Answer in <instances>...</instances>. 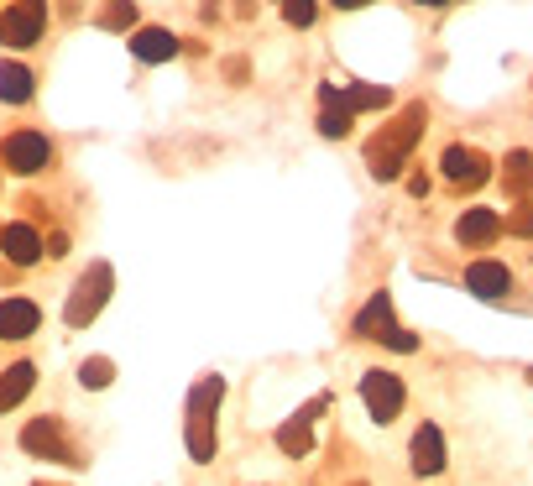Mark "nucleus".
<instances>
[{
	"instance_id": "1",
	"label": "nucleus",
	"mask_w": 533,
	"mask_h": 486,
	"mask_svg": "<svg viewBox=\"0 0 533 486\" xmlns=\"http://www.w3.org/2000/svg\"><path fill=\"white\" fill-rule=\"evenodd\" d=\"M424 126H429V110H424V105H403V110L372 136V142H366V168H372L377 178H398L403 162L413 157V147H419Z\"/></svg>"
},
{
	"instance_id": "2",
	"label": "nucleus",
	"mask_w": 533,
	"mask_h": 486,
	"mask_svg": "<svg viewBox=\"0 0 533 486\" xmlns=\"http://www.w3.org/2000/svg\"><path fill=\"white\" fill-rule=\"evenodd\" d=\"M220 398H225V382L210 372L204 382H194L189 392V424H183V439H189V455L199 466L215 460V413H220Z\"/></svg>"
},
{
	"instance_id": "3",
	"label": "nucleus",
	"mask_w": 533,
	"mask_h": 486,
	"mask_svg": "<svg viewBox=\"0 0 533 486\" xmlns=\"http://www.w3.org/2000/svg\"><path fill=\"white\" fill-rule=\"evenodd\" d=\"M110 283H115V272H110V262H95L79 283H74V293H68V309H63V319H68V330H84L89 319H95L100 309H105V298H110Z\"/></svg>"
},
{
	"instance_id": "4",
	"label": "nucleus",
	"mask_w": 533,
	"mask_h": 486,
	"mask_svg": "<svg viewBox=\"0 0 533 486\" xmlns=\"http://www.w3.org/2000/svg\"><path fill=\"white\" fill-rule=\"evenodd\" d=\"M356 335H366V340H387L392 351H419V340L403 335L398 324H392V298H387V293L366 298V309L356 314Z\"/></svg>"
},
{
	"instance_id": "5",
	"label": "nucleus",
	"mask_w": 533,
	"mask_h": 486,
	"mask_svg": "<svg viewBox=\"0 0 533 486\" xmlns=\"http://www.w3.org/2000/svg\"><path fill=\"white\" fill-rule=\"evenodd\" d=\"M0 162H6L11 173H37L53 162V142L42 131H11L6 142H0Z\"/></svg>"
},
{
	"instance_id": "6",
	"label": "nucleus",
	"mask_w": 533,
	"mask_h": 486,
	"mask_svg": "<svg viewBox=\"0 0 533 486\" xmlns=\"http://www.w3.org/2000/svg\"><path fill=\"white\" fill-rule=\"evenodd\" d=\"M21 445H27V455H42V460H63V466H79V450H74V439L63 434L58 419H37L21 429Z\"/></svg>"
},
{
	"instance_id": "7",
	"label": "nucleus",
	"mask_w": 533,
	"mask_h": 486,
	"mask_svg": "<svg viewBox=\"0 0 533 486\" xmlns=\"http://www.w3.org/2000/svg\"><path fill=\"white\" fill-rule=\"evenodd\" d=\"M439 173H445V183H455V189H481V183L492 178V157L455 142V147H445V157H439Z\"/></svg>"
},
{
	"instance_id": "8",
	"label": "nucleus",
	"mask_w": 533,
	"mask_h": 486,
	"mask_svg": "<svg viewBox=\"0 0 533 486\" xmlns=\"http://www.w3.org/2000/svg\"><path fill=\"white\" fill-rule=\"evenodd\" d=\"M361 403H366V413H372L377 424H392L403 413V382L392 372H366L361 377Z\"/></svg>"
},
{
	"instance_id": "9",
	"label": "nucleus",
	"mask_w": 533,
	"mask_h": 486,
	"mask_svg": "<svg viewBox=\"0 0 533 486\" xmlns=\"http://www.w3.org/2000/svg\"><path fill=\"white\" fill-rule=\"evenodd\" d=\"M42 27H48V11L42 6H11L0 11V42H11V48H32V42H42Z\"/></svg>"
},
{
	"instance_id": "10",
	"label": "nucleus",
	"mask_w": 533,
	"mask_h": 486,
	"mask_svg": "<svg viewBox=\"0 0 533 486\" xmlns=\"http://www.w3.org/2000/svg\"><path fill=\"white\" fill-rule=\"evenodd\" d=\"M42 324V309L32 298H0V340H27Z\"/></svg>"
},
{
	"instance_id": "11",
	"label": "nucleus",
	"mask_w": 533,
	"mask_h": 486,
	"mask_svg": "<svg viewBox=\"0 0 533 486\" xmlns=\"http://www.w3.org/2000/svg\"><path fill=\"white\" fill-rule=\"evenodd\" d=\"M497 236H502V215L486 210V204L466 210V215H460V225H455V241L460 246H492Z\"/></svg>"
},
{
	"instance_id": "12",
	"label": "nucleus",
	"mask_w": 533,
	"mask_h": 486,
	"mask_svg": "<svg viewBox=\"0 0 533 486\" xmlns=\"http://www.w3.org/2000/svg\"><path fill=\"white\" fill-rule=\"evenodd\" d=\"M413 471L419 476H439L445 471V434H439L434 424H419V434H413Z\"/></svg>"
},
{
	"instance_id": "13",
	"label": "nucleus",
	"mask_w": 533,
	"mask_h": 486,
	"mask_svg": "<svg viewBox=\"0 0 533 486\" xmlns=\"http://www.w3.org/2000/svg\"><path fill=\"white\" fill-rule=\"evenodd\" d=\"M466 288L476 298H502L507 288H513V272H507L502 262H471L466 267Z\"/></svg>"
},
{
	"instance_id": "14",
	"label": "nucleus",
	"mask_w": 533,
	"mask_h": 486,
	"mask_svg": "<svg viewBox=\"0 0 533 486\" xmlns=\"http://www.w3.org/2000/svg\"><path fill=\"white\" fill-rule=\"evenodd\" d=\"M131 53H136V63H168L178 53V37L168 27H142L131 37Z\"/></svg>"
},
{
	"instance_id": "15",
	"label": "nucleus",
	"mask_w": 533,
	"mask_h": 486,
	"mask_svg": "<svg viewBox=\"0 0 533 486\" xmlns=\"http://www.w3.org/2000/svg\"><path fill=\"white\" fill-rule=\"evenodd\" d=\"M0 251H6L16 267H32L42 257V241H37L32 225H6V230H0Z\"/></svg>"
},
{
	"instance_id": "16",
	"label": "nucleus",
	"mask_w": 533,
	"mask_h": 486,
	"mask_svg": "<svg viewBox=\"0 0 533 486\" xmlns=\"http://www.w3.org/2000/svg\"><path fill=\"white\" fill-rule=\"evenodd\" d=\"M32 382H37V366H32V361H16V366H6V372H0V413H11L21 398H27Z\"/></svg>"
},
{
	"instance_id": "17",
	"label": "nucleus",
	"mask_w": 533,
	"mask_h": 486,
	"mask_svg": "<svg viewBox=\"0 0 533 486\" xmlns=\"http://www.w3.org/2000/svg\"><path fill=\"white\" fill-rule=\"evenodd\" d=\"M32 68L27 63H0V105H27L32 100Z\"/></svg>"
},
{
	"instance_id": "18",
	"label": "nucleus",
	"mask_w": 533,
	"mask_h": 486,
	"mask_svg": "<svg viewBox=\"0 0 533 486\" xmlns=\"http://www.w3.org/2000/svg\"><path fill=\"white\" fill-rule=\"evenodd\" d=\"M351 105H345L340 95H335V89H324V110H319V136H345V131H351Z\"/></svg>"
},
{
	"instance_id": "19",
	"label": "nucleus",
	"mask_w": 533,
	"mask_h": 486,
	"mask_svg": "<svg viewBox=\"0 0 533 486\" xmlns=\"http://www.w3.org/2000/svg\"><path fill=\"white\" fill-rule=\"evenodd\" d=\"M277 445H283L288 455H309L314 450V419H304V413H293V419L277 429Z\"/></svg>"
},
{
	"instance_id": "20",
	"label": "nucleus",
	"mask_w": 533,
	"mask_h": 486,
	"mask_svg": "<svg viewBox=\"0 0 533 486\" xmlns=\"http://www.w3.org/2000/svg\"><path fill=\"white\" fill-rule=\"evenodd\" d=\"M502 183H507L518 199H528V194H533V152H513V157H507V162H502Z\"/></svg>"
},
{
	"instance_id": "21",
	"label": "nucleus",
	"mask_w": 533,
	"mask_h": 486,
	"mask_svg": "<svg viewBox=\"0 0 533 486\" xmlns=\"http://www.w3.org/2000/svg\"><path fill=\"white\" fill-rule=\"evenodd\" d=\"M340 100L351 105V110H382L387 105V89L382 84H356V89H345Z\"/></svg>"
},
{
	"instance_id": "22",
	"label": "nucleus",
	"mask_w": 533,
	"mask_h": 486,
	"mask_svg": "<svg viewBox=\"0 0 533 486\" xmlns=\"http://www.w3.org/2000/svg\"><path fill=\"white\" fill-rule=\"evenodd\" d=\"M110 377H115V366H110L105 356H89V361L79 366V382H84V387H110Z\"/></svg>"
},
{
	"instance_id": "23",
	"label": "nucleus",
	"mask_w": 533,
	"mask_h": 486,
	"mask_svg": "<svg viewBox=\"0 0 533 486\" xmlns=\"http://www.w3.org/2000/svg\"><path fill=\"white\" fill-rule=\"evenodd\" d=\"M283 16H288V27H314L319 6L314 0H283Z\"/></svg>"
},
{
	"instance_id": "24",
	"label": "nucleus",
	"mask_w": 533,
	"mask_h": 486,
	"mask_svg": "<svg viewBox=\"0 0 533 486\" xmlns=\"http://www.w3.org/2000/svg\"><path fill=\"white\" fill-rule=\"evenodd\" d=\"M100 21H105V27H115V32H121V27H131V21H136V6H131V0H110Z\"/></svg>"
},
{
	"instance_id": "25",
	"label": "nucleus",
	"mask_w": 533,
	"mask_h": 486,
	"mask_svg": "<svg viewBox=\"0 0 533 486\" xmlns=\"http://www.w3.org/2000/svg\"><path fill=\"white\" fill-rule=\"evenodd\" d=\"M502 230H513V236H533V204H518V210L502 220Z\"/></svg>"
},
{
	"instance_id": "26",
	"label": "nucleus",
	"mask_w": 533,
	"mask_h": 486,
	"mask_svg": "<svg viewBox=\"0 0 533 486\" xmlns=\"http://www.w3.org/2000/svg\"><path fill=\"white\" fill-rule=\"evenodd\" d=\"M408 194H413V199H424V194H429V178H424V173H413V178H408Z\"/></svg>"
},
{
	"instance_id": "27",
	"label": "nucleus",
	"mask_w": 533,
	"mask_h": 486,
	"mask_svg": "<svg viewBox=\"0 0 533 486\" xmlns=\"http://www.w3.org/2000/svg\"><path fill=\"white\" fill-rule=\"evenodd\" d=\"M48 257H68V236H53V241H48Z\"/></svg>"
},
{
	"instance_id": "28",
	"label": "nucleus",
	"mask_w": 533,
	"mask_h": 486,
	"mask_svg": "<svg viewBox=\"0 0 533 486\" xmlns=\"http://www.w3.org/2000/svg\"><path fill=\"white\" fill-rule=\"evenodd\" d=\"M335 11H361V6H372V0H330Z\"/></svg>"
},
{
	"instance_id": "29",
	"label": "nucleus",
	"mask_w": 533,
	"mask_h": 486,
	"mask_svg": "<svg viewBox=\"0 0 533 486\" xmlns=\"http://www.w3.org/2000/svg\"><path fill=\"white\" fill-rule=\"evenodd\" d=\"M413 6H450V0H413Z\"/></svg>"
},
{
	"instance_id": "30",
	"label": "nucleus",
	"mask_w": 533,
	"mask_h": 486,
	"mask_svg": "<svg viewBox=\"0 0 533 486\" xmlns=\"http://www.w3.org/2000/svg\"><path fill=\"white\" fill-rule=\"evenodd\" d=\"M528 382H533V372H528Z\"/></svg>"
},
{
	"instance_id": "31",
	"label": "nucleus",
	"mask_w": 533,
	"mask_h": 486,
	"mask_svg": "<svg viewBox=\"0 0 533 486\" xmlns=\"http://www.w3.org/2000/svg\"><path fill=\"white\" fill-rule=\"evenodd\" d=\"M0 230H6V225H0Z\"/></svg>"
}]
</instances>
